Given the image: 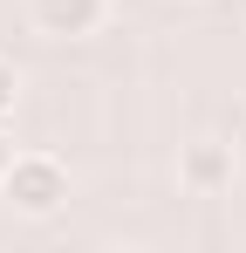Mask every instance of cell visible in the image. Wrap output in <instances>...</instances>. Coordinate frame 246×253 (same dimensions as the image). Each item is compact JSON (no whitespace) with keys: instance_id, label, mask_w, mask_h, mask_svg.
<instances>
[{"instance_id":"4","label":"cell","mask_w":246,"mask_h":253,"mask_svg":"<svg viewBox=\"0 0 246 253\" xmlns=\"http://www.w3.org/2000/svg\"><path fill=\"white\" fill-rule=\"evenodd\" d=\"M14 96H21V76H14V62L0 55V117H14Z\"/></svg>"},{"instance_id":"1","label":"cell","mask_w":246,"mask_h":253,"mask_svg":"<svg viewBox=\"0 0 246 253\" xmlns=\"http://www.w3.org/2000/svg\"><path fill=\"white\" fill-rule=\"evenodd\" d=\"M0 199L21 219H55L69 206V165L55 151H14V165L0 171Z\"/></svg>"},{"instance_id":"5","label":"cell","mask_w":246,"mask_h":253,"mask_svg":"<svg viewBox=\"0 0 246 253\" xmlns=\"http://www.w3.org/2000/svg\"><path fill=\"white\" fill-rule=\"evenodd\" d=\"M14 165V137H7V117H0V171Z\"/></svg>"},{"instance_id":"3","label":"cell","mask_w":246,"mask_h":253,"mask_svg":"<svg viewBox=\"0 0 246 253\" xmlns=\"http://www.w3.org/2000/svg\"><path fill=\"white\" fill-rule=\"evenodd\" d=\"M110 21V0H28V28L48 42H82V35H103Z\"/></svg>"},{"instance_id":"2","label":"cell","mask_w":246,"mask_h":253,"mask_svg":"<svg viewBox=\"0 0 246 253\" xmlns=\"http://www.w3.org/2000/svg\"><path fill=\"white\" fill-rule=\"evenodd\" d=\"M233 171H240L233 144L226 137H199V144L178 151V192L185 199H226L233 192Z\"/></svg>"}]
</instances>
